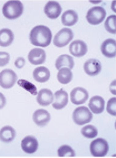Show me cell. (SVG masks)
<instances>
[{"label": "cell", "instance_id": "obj_1", "mask_svg": "<svg viewBox=\"0 0 116 158\" xmlns=\"http://www.w3.org/2000/svg\"><path fill=\"white\" fill-rule=\"evenodd\" d=\"M52 33L49 28L44 25H39L32 29L29 34L30 42L39 47H47L50 44Z\"/></svg>", "mask_w": 116, "mask_h": 158}, {"label": "cell", "instance_id": "obj_2", "mask_svg": "<svg viewBox=\"0 0 116 158\" xmlns=\"http://www.w3.org/2000/svg\"><path fill=\"white\" fill-rule=\"evenodd\" d=\"M24 10L23 4L20 1H7L3 6V15L7 19H16L19 18Z\"/></svg>", "mask_w": 116, "mask_h": 158}, {"label": "cell", "instance_id": "obj_3", "mask_svg": "<svg viewBox=\"0 0 116 158\" xmlns=\"http://www.w3.org/2000/svg\"><path fill=\"white\" fill-rule=\"evenodd\" d=\"M90 151L92 156L103 157L109 152V144L106 140L102 138H97L91 143Z\"/></svg>", "mask_w": 116, "mask_h": 158}, {"label": "cell", "instance_id": "obj_4", "mask_svg": "<svg viewBox=\"0 0 116 158\" xmlns=\"http://www.w3.org/2000/svg\"><path fill=\"white\" fill-rule=\"evenodd\" d=\"M106 17V11L102 6H93L87 12L86 19L91 25H98L102 23Z\"/></svg>", "mask_w": 116, "mask_h": 158}, {"label": "cell", "instance_id": "obj_5", "mask_svg": "<svg viewBox=\"0 0 116 158\" xmlns=\"http://www.w3.org/2000/svg\"><path fill=\"white\" fill-rule=\"evenodd\" d=\"M72 118L77 125H84L92 119V113L87 107L81 106L75 109L72 114Z\"/></svg>", "mask_w": 116, "mask_h": 158}, {"label": "cell", "instance_id": "obj_6", "mask_svg": "<svg viewBox=\"0 0 116 158\" xmlns=\"http://www.w3.org/2000/svg\"><path fill=\"white\" fill-rule=\"evenodd\" d=\"M73 39V32L71 29L68 28H64L62 30H60L54 37L53 39V43L55 46L61 48L64 47L66 45H68L72 40Z\"/></svg>", "mask_w": 116, "mask_h": 158}, {"label": "cell", "instance_id": "obj_7", "mask_svg": "<svg viewBox=\"0 0 116 158\" xmlns=\"http://www.w3.org/2000/svg\"><path fill=\"white\" fill-rule=\"evenodd\" d=\"M17 80V74L11 69H5L0 72V86L5 89H9L13 87Z\"/></svg>", "mask_w": 116, "mask_h": 158}, {"label": "cell", "instance_id": "obj_8", "mask_svg": "<svg viewBox=\"0 0 116 158\" xmlns=\"http://www.w3.org/2000/svg\"><path fill=\"white\" fill-rule=\"evenodd\" d=\"M68 101H69L68 93L63 89H60V90L56 91L54 94V99L52 102V106L56 110H62L67 106Z\"/></svg>", "mask_w": 116, "mask_h": 158}, {"label": "cell", "instance_id": "obj_9", "mask_svg": "<svg viewBox=\"0 0 116 158\" xmlns=\"http://www.w3.org/2000/svg\"><path fill=\"white\" fill-rule=\"evenodd\" d=\"M88 98L89 93L83 87H75L71 92V100L75 105H80L85 103Z\"/></svg>", "mask_w": 116, "mask_h": 158}, {"label": "cell", "instance_id": "obj_10", "mask_svg": "<svg viewBox=\"0 0 116 158\" xmlns=\"http://www.w3.org/2000/svg\"><path fill=\"white\" fill-rule=\"evenodd\" d=\"M102 71V64L97 59H89L84 64V72L91 77L99 75Z\"/></svg>", "mask_w": 116, "mask_h": 158}, {"label": "cell", "instance_id": "obj_11", "mask_svg": "<svg viewBox=\"0 0 116 158\" xmlns=\"http://www.w3.org/2000/svg\"><path fill=\"white\" fill-rule=\"evenodd\" d=\"M44 12L48 19H56L61 13V6L56 1H48L44 7Z\"/></svg>", "mask_w": 116, "mask_h": 158}, {"label": "cell", "instance_id": "obj_12", "mask_svg": "<svg viewBox=\"0 0 116 158\" xmlns=\"http://www.w3.org/2000/svg\"><path fill=\"white\" fill-rule=\"evenodd\" d=\"M88 48L83 40H76L70 45V52L74 57H82L87 53Z\"/></svg>", "mask_w": 116, "mask_h": 158}, {"label": "cell", "instance_id": "obj_13", "mask_svg": "<svg viewBox=\"0 0 116 158\" xmlns=\"http://www.w3.org/2000/svg\"><path fill=\"white\" fill-rule=\"evenodd\" d=\"M21 148L27 154H34L39 148V142L33 136H26L21 142Z\"/></svg>", "mask_w": 116, "mask_h": 158}, {"label": "cell", "instance_id": "obj_14", "mask_svg": "<svg viewBox=\"0 0 116 158\" xmlns=\"http://www.w3.org/2000/svg\"><path fill=\"white\" fill-rule=\"evenodd\" d=\"M29 61L31 64H34V65L44 64L46 61L45 51L40 48L32 49L29 53Z\"/></svg>", "mask_w": 116, "mask_h": 158}, {"label": "cell", "instance_id": "obj_15", "mask_svg": "<svg viewBox=\"0 0 116 158\" xmlns=\"http://www.w3.org/2000/svg\"><path fill=\"white\" fill-rule=\"evenodd\" d=\"M102 53L108 58H114L116 55V40L114 39L105 40L101 46Z\"/></svg>", "mask_w": 116, "mask_h": 158}, {"label": "cell", "instance_id": "obj_16", "mask_svg": "<svg viewBox=\"0 0 116 158\" xmlns=\"http://www.w3.org/2000/svg\"><path fill=\"white\" fill-rule=\"evenodd\" d=\"M104 99L100 96H94L89 101V110L94 114L102 113L104 110Z\"/></svg>", "mask_w": 116, "mask_h": 158}, {"label": "cell", "instance_id": "obj_17", "mask_svg": "<svg viewBox=\"0 0 116 158\" xmlns=\"http://www.w3.org/2000/svg\"><path fill=\"white\" fill-rule=\"evenodd\" d=\"M53 99H54V94L51 92V90L47 89V88L41 89L37 96L38 103L44 107L50 105L53 102Z\"/></svg>", "mask_w": 116, "mask_h": 158}, {"label": "cell", "instance_id": "obj_18", "mask_svg": "<svg viewBox=\"0 0 116 158\" xmlns=\"http://www.w3.org/2000/svg\"><path fill=\"white\" fill-rule=\"evenodd\" d=\"M50 120V114L45 110H37L33 113V121L39 126L44 127L46 126Z\"/></svg>", "mask_w": 116, "mask_h": 158}, {"label": "cell", "instance_id": "obj_19", "mask_svg": "<svg viewBox=\"0 0 116 158\" xmlns=\"http://www.w3.org/2000/svg\"><path fill=\"white\" fill-rule=\"evenodd\" d=\"M55 66L58 70H60V68H63V67H66V68H69L72 70L74 67V61H73L72 56L68 55V54L60 55L56 60Z\"/></svg>", "mask_w": 116, "mask_h": 158}, {"label": "cell", "instance_id": "obj_20", "mask_svg": "<svg viewBox=\"0 0 116 158\" xmlns=\"http://www.w3.org/2000/svg\"><path fill=\"white\" fill-rule=\"evenodd\" d=\"M33 77L39 83H45L50 77V72L47 67L39 66L33 71Z\"/></svg>", "mask_w": 116, "mask_h": 158}, {"label": "cell", "instance_id": "obj_21", "mask_svg": "<svg viewBox=\"0 0 116 158\" xmlns=\"http://www.w3.org/2000/svg\"><path fill=\"white\" fill-rule=\"evenodd\" d=\"M61 22L64 26L71 27L78 22V14L74 10H67L62 14Z\"/></svg>", "mask_w": 116, "mask_h": 158}, {"label": "cell", "instance_id": "obj_22", "mask_svg": "<svg viewBox=\"0 0 116 158\" xmlns=\"http://www.w3.org/2000/svg\"><path fill=\"white\" fill-rule=\"evenodd\" d=\"M16 137V131L11 126H5L0 130V140L4 143H10Z\"/></svg>", "mask_w": 116, "mask_h": 158}, {"label": "cell", "instance_id": "obj_23", "mask_svg": "<svg viewBox=\"0 0 116 158\" xmlns=\"http://www.w3.org/2000/svg\"><path fill=\"white\" fill-rule=\"evenodd\" d=\"M14 40V34L9 29L0 30V46L7 47L12 44Z\"/></svg>", "mask_w": 116, "mask_h": 158}, {"label": "cell", "instance_id": "obj_24", "mask_svg": "<svg viewBox=\"0 0 116 158\" xmlns=\"http://www.w3.org/2000/svg\"><path fill=\"white\" fill-rule=\"evenodd\" d=\"M72 77H73V75H72V70L69 68H66V67L60 68L58 72V75H57L58 81L63 85L69 84L72 80Z\"/></svg>", "mask_w": 116, "mask_h": 158}, {"label": "cell", "instance_id": "obj_25", "mask_svg": "<svg viewBox=\"0 0 116 158\" xmlns=\"http://www.w3.org/2000/svg\"><path fill=\"white\" fill-rule=\"evenodd\" d=\"M58 156L60 157H74L75 152L70 145H61L58 149Z\"/></svg>", "mask_w": 116, "mask_h": 158}, {"label": "cell", "instance_id": "obj_26", "mask_svg": "<svg viewBox=\"0 0 116 158\" xmlns=\"http://www.w3.org/2000/svg\"><path fill=\"white\" fill-rule=\"evenodd\" d=\"M81 134L86 138H95L98 134V131L93 125H86L81 129Z\"/></svg>", "mask_w": 116, "mask_h": 158}, {"label": "cell", "instance_id": "obj_27", "mask_svg": "<svg viewBox=\"0 0 116 158\" xmlns=\"http://www.w3.org/2000/svg\"><path fill=\"white\" fill-rule=\"evenodd\" d=\"M115 21H116V16L115 15H112L110 17H108L105 20L104 23V27L106 29V31L112 34H115L116 33V26H115Z\"/></svg>", "mask_w": 116, "mask_h": 158}, {"label": "cell", "instance_id": "obj_28", "mask_svg": "<svg viewBox=\"0 0 116 158\" xmlns=\"http://www.w3.org/2000/svg\"><path fill=\"white\" fill-rule=\"evenodd\" d=\"M107 112L112 116H116V98H112L107 103Z\"/></svg>", "mask_w": 116, "mask_h": 158}, {"label": "cell", "instance_id": "obj_29", "mask_svg": "<svg viewBox=\"0 0 116 158\" xmlns=\"http://www.w3.org/2000/svg\"><path fill=\"white\" fill-rule=\"evenodd\" d=\"M10 61V55L8 52H0V66L6 65Z\"/></svg>", "mask_w": 116, "mask_h": 158}, {"label": "cell", "instance_id": "obj_30", "mask_svg": "<svg viewBox=\"0 0 116 158\" xmlns=\"http://www.w3.org/2000/svg\"><path fill=\"white\" fill-rule=\"evenodd\" d=\"M25 63H26V61H25V59H24V58H22V57H18V58L15 61V65H16V67H17V68L20 69V68H22V67L25 65Z\"/></svg>", "mask_w": 116, "mask_h": 158}, {"label": "cell", "instance_id": "obj_31", "mask_svg": "<svg viewBox=\"0 0 116 158\" xmlns=\"http://www.w3.org/2000/svg\"><path fill=\"white\" fill-rule=\"evenodd\" d=\"M6 103V97H5V96L0 92V110H1V109H3V108L5 107Z\"/></svg>", "mask_w": 116, "mask_h": 158}, {"label": "cell", "instance_id": "obj_32", "mask_svg": "<svg viewBox=\"0 0 116 158\" xmlns=\"http://www.w3.org/2000/svg\"><path fill=\"white\" fill-rule=\"evenodd\" d=\"M114 85H115V81H114L111 85V87H110V90L113 94H115V90H114Z\"/></svg>", "mask_w": 116, "mask_h": 158}]
</instances>
